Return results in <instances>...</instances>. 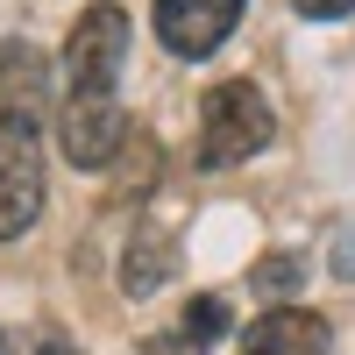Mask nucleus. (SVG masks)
<instances>
[{
  "instance_id": "obj_1",
  "label": "nucleus",
  "mask_w": 355,
  "mask_h": 355,
  "mask_svg": "<svg viewBox=\"0 0 355 355\" xmlns=\"http://www.w3.org/2000/svg\"><path fill=\"white\" fill-rule=\"evenodd\" d=\"M270 135H277V114L249 78H227L206 93V107H199V164L206 171L249 164L256 150H270Z\"/></svg>"
},
{
  "instance_id": "obj_2",
  "label": "nucleus",
  "mask_w": 355,
  "mask_h": 355,
  "mask_svg": "<svg viewBox=\"0 0 355 355\" xmlns=\"http://www.w3.org/2000/svg\"><path fill=\"white\" fill-rule=\"evenodd\" d=\"M43 192H50V178H43V121L0 114V242L36 227Z\"/></svg>"
},
{
  "instance_id": "obj_3",
  "label": "nucleus",
  "mask_w": 355,
  "mask_h": 355,
  "mask_svg": "<svg viewBox=\"0 0 355 355\" xmlns=\"http://www.w3.org/2000/svg\"><path fill=\"white\" fill-rule=\"evenodd\" d=\"M128 64V15L114 8V0H100V8H85L71 43H64V100H107L114 78H121Z\"/></svg>"
},
{
  "instance_id": "obj_4",
  "label": "nucleus",
  "mask_w": 355,
  "mask_h": 355,
  "mask_svg": "<svg viewBox=\"0 0 355 355\" xmlns=\"http://www.w3.org/2000/svg\"><path fill=\"white\" fill-rule=\"evenodd\" d=\"M128 114H121V100H64V121H57V142H64V157L78 164V171H107V164H121V150H128Z\"/></svg>"
},
{
  "instance_id": "obj_5",
  "label": "nucleus",
  "mask_w": 355,
  "mask_h": 355,
  "mask_svg": "<svg viewBox=\"0 0 355 355\" xmlns=\"http://www.w3.org/2000/svg\"><path fill=\"white\" fill-rule=\"evenodd\" d=\"M242 21V0H157V36L171 57H206Z\"/></svg>"
},
{
  "instance_id": "obj_6",
  "label": "nucleus",
  "mask_w": 355,
  "mask_h": 355,
  "mask_svg": "<svg viewBox=\"0 0 355 355\" xmlns=\"http://www.w3.org/2000/svg\"><path fill=\"white\" fill-rule=\"evenodd\" d=\"M327 320L306 313V306H277V313H263L256 327L242 334V355H327Z\"/></svg>"
},
{
  "instance_id": "obj_7",
  "label": "nucleus",
  "mask_w": 355,
  "mask_h": 355,
  "mask_svg": "<svg viewBox=\"0 0 355 355\" xmlns=\"http://www.w3.org/2000/svg\"><path fill=\"white\" fill-rule=\"evenodd\" d=\"M43 100H50V64L36 43L8 36L0 43V114H28V121H43Z\"/></svg>"
},
{
  "instance_id": "obj_8",
  "label": "nucleus",
  "mask_w": 355,
  "mask_h": 355,
  "mask_svg": "<svg viewBox=\"0 0 355 355\" xmlns=\"http://www.w3.org/2000/svg\"><path fill=\"white\" fill-rule=\"evenodd\" d=\"M171 270H178V242H171L164 227H142L135 242H128V263H121V291H128V299H150Z\"/></svg>"
},
{
  "instance_id": "obj_9",
  "label": "nucleus",
  "mask_w": 355,
  "mask_h": 355,
  "mask_svg": "<svg viewBox=\"0 0 355 355\" xmlns=\"http://www.w3.org/2000/svg\"><path fill=\"white\" fill-rule=\"evenodd\" d=\"M178 327H185V334H199L206 348H214V341L227 334V306H220V299H192V306H185V320H178Z\"/></svg>"
},
{
  "instance_id": "obj_10",
  "label": "nucleus",
  "mask_w": 355,
  "mask_h": 355,
  "mask_svg": "<svg viewBox=\"0 0 355 355\" xmlns=\"http://www.w3.org/2000/svg\"><path fill=\"white\" fill-rule=\"evenodd\" d=\"M299 277H306L299 256H270V263H256V291H299Z\"/></svg>"
},
{
  "instance_id": "obj_11",
  "label": "nucleus",
  "mask_w": 355,
  "mask_h": 355,
  "mask_svg": "<svg viewBox=\"0 0 355 355\" xmlns=\"http://www.w3.org/2000/svg\"><path fill=\"white\" fill-rule=\"evenodd\" d=\"M142 355H206V341L185 334V327H171V334H150V341H142Z\"/></svg>"
},
{
  "instance_id": "obj_12",
  "label": "nucleus",
  "mask_w": 355,
  "mask_h": 355,
  "mask_svg": "<svg viewBox=\"0 0 355 355\" xmlns=\"http://www.w3.org/2000/svg\"><path fill=\"white\" fill-rule=\"evenodd\" d=\"M299 15H313V21H334V15H355V0H299Z\"/></svg>"
},
{
  "instance_id": "obj_13",
  "label": "nucleus",
  "mask_w": 355,
  "mask_h": 355,
  "mask_svg": "<svg viewBox=\"0 0 355 355\" xmlns=\"http://www.w3.org/2000/svg\"><path fill=\"white\" fill-rule=\"evenodd\" d=\"M0 355H8V341H0Z\"/></svg>"
}]
</instances>
